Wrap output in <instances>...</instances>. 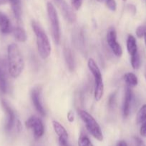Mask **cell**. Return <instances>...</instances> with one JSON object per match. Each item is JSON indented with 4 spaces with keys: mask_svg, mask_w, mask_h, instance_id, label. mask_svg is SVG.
<instances>
[{
    "mask_svg": "<svg viewBox=\"0 0 146 146\" xmlns=\"http://www.w3.org/2000/svg\"><path fill=\"white\" fill-rule=\"evenodd\" d=\"M11 32H12L13 35H14V38H16L17 41H19V42H24L27 40V36L25 31L21 27H14L12 29Z\"/></svg>",
    "mask_w": 146,
    "mask_h": 146,
    "instance_id": "ac0fdd59",
    "label": "cell"
},
{
    "mask_svg": "<svg viewBox=\"0 0 146 146\" xmlns=\"http://www.w3.org/2000/svg\"><path fill=\"white\" fill-rule=\"evenodd\" d=\"M116 146H127V144L125 141H120L117 143Z\"/></svg>",
    "mask_w": 146,
    "mask_h": 146,
    "instance_id": "f1b7e54d",
    "label": "cell"
},
{
    "mask_svg": "<svg viewBox=\"0 0 146 146\" xmlns=\"http://www.w3.org/2000/svg\"><path fill=\"white\" fill-rule=\"evenodd\" d=\"M97 1H100V2H101V1H104V0H97Z\"/></svg>",
    "mask_w": 146,
    "mask_h": 146,
    "instance_id": "d6a6232c",
    "label": "cell"
},
{
    "mask_svg": "<svg viewBox=\"0 0 146 146\" xmlns=\"http://www.w3.org/2000/svg\"><path fill=\"white\" fill-rule=\"evenodd\" d=\"M64 58H65L66 63H67V65L68 66V68L71 71H72L74 70V57H73L72 53L71 50L69 48H64Z\"/></svg>",
    "mask_w": 146,
    "mask_h": 146,
    "instance_id": "e0dca14e",
    "label": "cell"
},
{
    "mask_svg": "<svg viewBox=\"0 0 146 146\" xmlns=\"http://www.w3.org/2000/svg\"><path fill=\"white\" fill-rule=\"evenodd\" d=\"M143 38H144V41H145V47H146V33L145 34L144 36H143Z\"/></svg>",
    "mask_w": 146,
    "mask_h": 146,
    "instance_id": "1f68e13d",
    "label": "cell"
},
{
    "mask_svg": "<svg viewBox=\"0 0 146 146\" xmlns=\"http://www.w3.org/2000/svg\"><path fill=\"white\" fill-rule=\"evenodd\" d=\"M124 80L125 81V84L128 87H135L137 85L138 80L135 74L133 73H127L124 76Z\"/></svg>",
    "mask_w": 146,
    "mask_h": 146,
    "instance_id": "d6986e66",
    "label": "cell"
},
{
    "mask_svg": "<svg viewBox=\"0 0 146 146\" xmlns=\"http://www.w3.org/2000/svg\"><path fill=\"white\" fill-rule=\"evenodd\" d=\"M67 118H68V120L70 121V122H72L74 121V116H73L72 113L71 112H70L68 113V115H67Z\"/></svg>",
    "mask_w": 146,
    "mask_h": 146,
    "instance_id": "f546056e",
    "label": "cell"
},
{
    "mask_svg": "<svg viewBox=\"0 0 146 146\" xmlns=\"http://www.w3.org/2000/svg\"><path fill=\"white\" fill-rule=\"evenodd\" d=\"M78 114L85 124L86 128L88 132L97 141H102L103 135L101 128L92 115L84 110H79Z\"/></svg>",
    "mask_w": 146,
    "mask_h": 146,
    "instance_id": "277c9868",
    "label": "cell"
},
{
    "mask_svg": "<svg viewBox=\"0 0 146 146\" xmlns=\"http://www.w3.org/2000/svg\"><path fill=\"white\" fill-rule=\"evenodd\" d=\"M123 1H126V0H123Z\"/></svg>",
    "mask_w": 146,
    "mask_h": 146,
    "instance_id": "e575fe53",
    "label": "cell"
},
{
    "mask_svg": "<svg viewBox=\"0 0 146 146\" xmlns=\"http://www.w3.org/2000/svg\"><path fill=\"white\" fill-rule=\"evenodd\" d=\"M52 125L56 134L58 135L59 138L68 140V134H67V131L62 124H60L58 121H53Z\"/></svg>",
    "mask_w": 146,
    "mask_h": 146,
    "instance_id": "5bb4252c",
    "label": "cell"
},
{
    "mask_svg": "<svg viewBox=\"0 0 146 146\" xmlns=\"http://www.w3.org/2000/svg\"><path fill=\"white\" fill-rule=\"evenodd\" d=\"M146 121V104L142 106L141 108L139 109L136 115V123L138 125H141L143 123Z\"/></svg>",
    "mask_w": 146,
    "mask_h": 146,
    "instance_id": "ffe728a7",
    "label": "cell"
},
{
    "mask_svg": "<svg viewBox=\"0 0 146 146\" xmlns=\"http://www.w3.org/2000/svg\"><path fill=\"white\" fill-rule=\"evenodd\" d=\"M127 49L130 56L137 52V46L136 39L133 35H129L127 38Z\"/></svg>",
    "mask_w": 146,
    "mask_h": 146,
    "instance_id": "2e32d148",
    "label": "cell"
},
{
    "mask_svg": "<svg viewBox=\"0 0 146 146\" xmlns=\"http://www.w3.org/2000/svg\"><path fill=\"white\" fill-rule=\"evenodd\" d=\"M71 4L75 10H79L82 4V0H71Z\"/></svg>",
    "mask_w": 146,
    "mask_h": 146,
    "instance_id": "d4e9b609",
    "label": "cell"
},
{
    "mask_svg": "<svg viewBox=\"0 0 146 146\" xmlns=\"http://www.w3.org/2000/svg\"><path fill=\"white\" fill-rule=\"evenodd\" d=\"M32 28L37 37V46L41 58L46 59L51 54V45L47 35L42 27L35 21L32 22Z\"/></svg>",
    "mask_w": 146,
    "mask_h": 146,
    "instance_id": "7a4b0ae2",
    "label": "cell"
},
{
    "mask_svg": "<svg viewBox=\"0 0 146 146\" xmlns=\"http://www.w3.org/2000/svg\"><path fill=\"white\" fill-rule=\"evenodd\" d=\"M87 66L94 78V98L99 101L102 98L104 94V84H103L102 76L98 66L93 58L88 60Z\"/></svg>",
    "mask_w": 146,
    "mask_h": 146,
    "instance_id": "3957f363",
    "label": "cell"
},
{
    "mask_svg": "<svg viewBox=\"0 0 146 146\" xmlns=\"http://www.w3.org/2000/svg\"><path fill=\"white\" fill-rule=\"evenodd\" d=\"M56 2L60 6L62 11L64 15V18L70 23H72L75 21L76 20V14L72 9L71 7L64 1V0H58Z\"/></svg>",
    "mask_w": 146,
    "mask_h": 146,
    "instance_id": "9c48e42d",
    "label": "cell"
},
{
    "mask_svg": "<svg viewBox=\"0 0 146 146\" xmlns=\"http://www.w3.org/2000/svg\"><path fill=\"white\" fill-rule=\"evenodd\" d=\"M25 125L29 129H32L35 139L41 138L44 133V128L43 123L40 118L37 116H31L25 123Z\"/></svg>",
    "mask_w": 146,
    "mask_h": 146,
    "instance_id": "8992f818",
    "label": "cell"
},
{
    "mask_svg": "<svg viewBox=\"0 0 146 146\" xmlns=\"http://www.w3.org/2000/svg\"><path fill=\"white\" fill-rule=\"evenodd\" d=\"M31 98L32 103L34 104V106L37 112L42 116L45 115V111H44V108H43V106L41 103V100H40V91L38 88H34L31 91Z\"/></svg>",
    "mask_w": 146,
    "mask_h": 146,
    "instance_id": "30bf717a",
    "label": "cell"
},
{
    "mask_svg": "<svg viewBox=\"0 0 146 146\" xmlns=\"http://www.w3.org/2000/svg\"><path fill=\"white\" fill-rule=\"evenodd\" d=\"M8 89V84H7V74H6L5 68L4 65H0V91L3 94H6Z\"/></svg>",
    "mask_w": 146,
    "mask_h": 146,
    "instance_id": "9a60e30c",
    "label": "cell"
},
{
    "mask_svg": "<svg viewBox=\"0 0 146 146\" xmlns=\"http://www.w3.org/2000/svg\"><path fill=\"white\" fill-rule=\"evenodd\" d=\"M115 98H116V93H113L110 96L108 99V106L110 108H113L114 106V104L115 103Z\"/></svg>",
    "mask_w": 146,
    "mask_h": 146,
    "instance_id": "484cf974",
    "label": "cell"
},
{
    "mask_svg": "<svg viewBox=\"0 0 146 146\" xmlns=\"http://www.w3.org/2000/svg\"><path fill=\"white\" fill-rule=\"evenodd\" d=\"M0 31L4 34H7L12 31L9 19L7 15L1 12H0Z\"/></svg>",
    "mask_w": 146,
    "mask_h": 146,
    "instance_id": "7c38bea8",
    "label": "cell"
},
{
    "mask_svg": "<svg viewBox=\"0 0 146 146\" xmlns=\"http://www.w3.org/2000/svg\"><path fill=\"white\" fill-rule=\"evenodd\" d=\"M131 65L133 69L137 70L140 68V58L138 52L131 56Z\"/></svg>",
    "mask_w": 146,
    "mask_h": 146,
    "instance_id": "7402d4cb",
    "label": "cell"
},
{
    "mask_svg": "<svg viewBox=\"0 0 146 146\" xmlns=\"http://www.w3.org/2000/svg\"><path fill=\"white\" fill-rule=\"evenodd\" d=\"M140 134L142 137L146 138V121L141 124L140 128Z\"/></svg>",
    "mask_w": 146,
    "mask_h": 146,
    "instance_id": "4316f807",
    "label": "cell"
},
{
    "mask_svg": "<svg viewBox=\"0 0 146 146\" xmlns=\"http://www.w3.org/2000/svg\"><path fill=\"white\" fill-rule=\"evenodd\" d=\"M8 3H9L11 5L15 19L18 21H20L21 16V1L20 0H8Z\"/></svg>",
    "mask_w": 146,
    "mask_h": 146,
    "instance_id": "4fadbf2b",
    "label": "cell"
},
{
    "mask_svg": "<svg viewBox=\"0 0 146 146\" xmlns=\"http://www.w3.org/2000/svg\"><path fill=\"white\" fill-rule=\"evenodd\" d=\"M107 42L110 48L117 57H120L123 54V49L121 46L117 41V33L115 30L111 29L107 34Z\"/></svg>",
    "mask_w": 146,
    "mask_h": 146,
    "instance_id": "52a82bcc",
    "label": "cell"
},
{
    "mask_svg": "<svg viewBox=\"0 0 146 146\" xmlns=\"http://www.w3.org/2000/svg\"><path fill=\"white\" fill-rule=\"evenodd\" d=\"M132 101H133V92L130 87H127L125 90V93L124 101H123V116L125 118H127L130 114Z\"/></svg>",
    "mask_w": 146,
    "mask_h": 146,
    "instance_id": "8fae6325",
    "label": "cell"
},
{
    "mask_svg": "<svg viewBox=\"0 0 146 146\" xmlns=\"http://www.w3.org/2000/svg\"><path fill=\"white\" fill-rule=\"evenodd\" d=\"M47 9L49 19L51 22V31L53 38L54 42L59 44L60 41V28L57 11L51 2L47 3Z\"/></svg>",
    "mask_w": 146,
    "mask_h": 146,
    "instance_id": "5b68a950",
    "label": "cell"
},
{
    "mask_svg": "<svg viewBox=\"0 0 146 146\" xmlns=\"http://www.w3.org/2000/svg\"><path fill=\"white\" fill-rule=\"evenodd\" d=\"M78 146H93L87 135L82 133L78 139Z\"/></svg>",
    "mask_w": 146,
    "mask_h": 146,
    "instance_id": "44dd1931",
    "label": "cell"
},
{
    "mask_svg": "<svg viewBox=\"0 0 146 146\" xmlns=\"http://www.w3.org/2000/svg\"><path fill=\"white\" fill-rule=\"evenodd\" d=\"M8 3V0H0V5Z\"/></svg>",
    "mask_w": 146,
    "mask_h": 146,
    "instance_id": "4dcf8cb0",
    "label": "cell"
},
{
    "mask_svg": "<svg viewBox=\"0 0 146 146\" xmlns=\"http://www.w3.org/2000/svg\"><path fill=\"white\" fill-rule=\"evenodd\" d=\"M146 33V27L145 26H140L136 29V35L138 38H143L145 34Z\"/></svg>",
    "mask_w": 146,
    "mask_h": 146,
    "instance_id": "cb8c5ba5",
    "label": "cell"
},
{
    "mask_svg": "<svg viewBox=\"0 0 146 146\" xmlns=\"http://www.w3.org/2000/svg\"><path fill=\"white\" fill-rule=\"evenodd\" d=\"M145 78H146V71H145Z\"/></svg>",
    "mask_w": 146,
    "mask_h": 146,
    "instance_id": "836d02e7",
    "label": "cell"
},
{
    "mask_svg": "<svg viewBox=\"0 0 146 146\" xmlns=\"http://www.w3.org/2000/svg\"><path fill=\"white\" fill-rule=\"evenodd\" d=\"M2 106L7 114V123H6L5 129L7 131H11L15 123V115L12 108L9 106L8 104L5 101H2L1 102Z\"/></svg>",
    "mask_w": 146,
    "mask_h": 146,
    "instance_id": "ba28073f",
    "label": "cell"
},
{
    "mask_svg": "<svg viewBox=\"0 0 146 146\" xmlns=\"http://www.w3.org/2000/svg\"><path fill=\"white\" fill-rule=\"evenodd\" d=\"M24 61L22 54L18 46L15 44L8 46V68L9 73L12 78H17L22 72Z\"/></svg>",
    "mask_w": 146,
    "mask_h": 146,
    "instance_id": "6da1fadb",
    "label": "cell"
},
{
    "mask_svg": "<svg viewBox=\"0 0 146 146\" xmlns=\"http://www.w3.org/2000/svg\"><path fill=\"white\" fill-rule=\"evenodd\" d=\"M105 5L111 11H115L117 9V4L115 0H104Z\"/></svg>",
    "mask_w": 146,
    "mask_h": 146,
    "instance_id": "603a6c76",
    "label": "cell"
},
{
    "mask_svg": "<svg viewBox=\"0 0 146 146\" xmlns=\"http://www.w3.org/2000/svg\"><path fill=\"white\" fill-rule=\"evenodd\" d=\"M59 146H70L67 142V140L59 138Z\"/></svg>",
    "mask_w": 146,
    "mask_h": 146,
    "instance_id": "83f0119b",
    "label": "cell"
}]
</instances>
